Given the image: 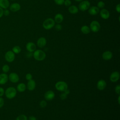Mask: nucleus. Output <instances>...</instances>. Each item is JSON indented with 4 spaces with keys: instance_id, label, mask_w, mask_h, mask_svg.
Returning a JSON list of instances; mask_svg holds the SVG:
<instances>
[{
    "instance_id": "f257e3e1",
    "label": "nucleus",
    "mask_w": 120,
    "mask_h": 120,
    "mask_svg": "<svg viewBox=\"0 0 120 120\" xmlns=\"http://www.w3.org/2000/svg\"><path fill=\"white\" fill-rule=\"evenodd\" d=\"M17 94L16 89L13 87H9L5 91L4 94L6 98L9 99H11L14 98Z\"/></svg>"
},
{
    "instance_id": "f03ea898",
    "label": "nucleus",
    "mask_w": 120,
    "mask_h": 120,
    "mask_svg": "<svg viewBox=\"0 0 120 120\" xmlns=\"http://www.w3.org/2000/svg\"><path fill=\"white\" fill-rule=\"evenodd\" d=\"M34 58L38 61H42L46 58V54L41 50H36L33 53Z\"/></svg>"
},
{
    "instance_id": "7ed1b4c3",
    "label": "nucleus",
    "mask_w": 120,
    "mask_h": 120,
    "mask_svg": "<svg viewBox=\"0 0 120 120\" xmlns=\"http://www.w3.org/2000/svg\"><path fill=\"white\" fill-rule=\"evenodd\" d=\"M55 23V22L53 19L48 18L44 21L43 23V26L45 30H50L54 26Z\"/></svg>"
},
{
    "instance_id": "20e7f679",
    "label": "nucleus",
    "mask_w": 120,
    "mask_h": 120,
    "mask_svg": "<svg viewBox=\"0 0 120 120\" xmlns=\"http://www.w3.org/2000/svg\"><path fill=\"white\" fill-rule=\"evenodd\" d=\"M55 89L60 91L63 92L66 89H68V85L64 81H59L55 84Z\"/></svg>"
},
{
    "instance_id": "39448f33",
    "label": "nucleus",
    "mask_w": 120,
    "mask_h": 120,
    "mask_svg": "<svg viewBox=\"0 0 120 120\" xmlns=\"http://www.w3.org/2000/svg\"><path fill=\"white\" fill-rule=\"evenodd\" d=\"M90 30L93 32H97L100 29V25L98 22L94 20L90 23Z\"/></svg>"
},
{
    "instance_id": "423d86ee",
    "label": "nucleus",
    "mask_w": 120,
    "mask_h": 120,
    "mask_svg": "<svg viewBox=\"0 0 120 120\" xmlns=\"http://www.w3.org/2000/svg\"><path fill=\"white\" fill-rule=\"evenodd\" d=\"M90 5V2L88 0H82L79 4L78 8L81 11H85L89 8Z\"/></svg>"
},
{
    "instance_id": "0eeeda50",
    "label": "nucleus",
    "mask_w": 120,
    "mask_h": 120,
    "mask_svg": "<svg viewBox=\"0 0 120 120\" xmlns=\"http://www.w3.org/2000/svg\"><path fill=\"white\" fill-rule=\"evenodd\" d=\"M5 59L8 62H12L15 59V54L12 51H8L5 54Z\"/></svg>"
},
{
    "instance_id": "6e6552de",
    "label": "nucleus",
    "mask_w": 120,
    "mask_h": 120,
    "mask_svg": "<svg viewBox=\"0 0 120 120\" xmlns=\"http://www.w3.org/2000/svg\"><path fill=\"white\" fill-rule=\"evenodd\" d=\"M8 77V80L13 82V83H16L19 80V75L15 72H12L9 74Z\"/></svg>"
},
{
    "instance_id": "1a4fd4ad",
    "label": "nucleus",
    "mask_w": 120,
    "mask_h": 120,
    "mask_svg": "<svg viewBox=\"0 0 120 120\" xmlns=\"http://www.w3.org/2000/svg\"><path fill=\"white\" fill-rule=\"evenodd\" d=\"M55 97L54 92L51 90H48L45 92L44 94V98L45 100L48 101H51Z\"/></svg>"
},
{
    "instance_id": "9d476101",
    "label": "nucleus",
    "mask_w": 120,
    "mask_h": 120,
    "mask_svg": "<svg viewBox=\"0 0 120 120\" xmlns=\"http://www.w3.org/2000/svg\"><path fill=\"white\" fill-rule=\"evenodd\" d=\"M120 79V73L118 71H114L110 75V80L112 82H115Z\"/></svg>"
},
{
    "instance_id": "9b49d317",
    "label": "nucleus",
    "mask_w": 120,
    "mask_h": 120,
    "mask_svg": "<svg viewBox=\"0 0 120 120\" xmlns=\"http://www.w3.org/2000/svg\"><path fill=\"white\" fill-rule=\"evenodd\" d=\"M106 86V82L103 79L99 80L97 82V89L99 90H104Z\"/></svg>"
},
{
    "instance_id": "f8f14e48",
    "label": "nucleus",
    "mask_w": 120,
    "mask_h": 120,
    "mask_svg": "<svg viewBox=\"0 0 120 120\" xmlns=\"http://www.w3.org/2000/svg\"><path fill=\"white\" fill-rule=\"evenodd\" d=\"M99 12L100 16L103 19H107L110 17V13L106 9L102 8Z\"/></svg>"
},
{
    "instance_id": "ddd939ff",
    "label": "nucleus",
    "mask_w": 120,
    "mask_h": 120,
    "mask_svg": "<svg viewBox=\"0 0 120 120\" xmlns=\"http://www.w3.org/2000/svg\"><path fill=\"white\" fill-rule=\"evenodd\" d=\"M36 84L35 81L34 80L31 79L28 81L26 87L29 90L32 91L34 90H35L36 88Z\"/></svg>"
},
{
    "instance_id": "4468645a",
    "label": "nucleus",
    "mask_w": 120,
    "mask_h": 120,
    "mask_svg": "<svg viewBox=\"0 0 120 120\" xmlns=\"http://www.w3.org/2000/svg\"><path fill=\"white\" fill-rule=\"evenodd\" d=\"M112 53L111 51H106L103 53L102 57L103 59L105 60H109L112 58Z\"/></svg>"
},
{
    "instance_id": "2eb2a0df",
    "label": "nucleus",
    "mask_w": 120,
    "mask_h": 120,
    "mask_svg": "<svg viewBox=\"0 0 120 120\" xmlns=\"http://www.w3.org/2000/svg\"><path fill=\"white\" fill-rule=\"evenodd\" d=\"M26 48L28 52H33L36 50V45L34 43L30 42L27 43Z\"/></svg>"
},
{
    "instance_id": "dca6fc26",
    "label": "nucleus",
    "mask_w": 120,
    "mask_h": 120,
    "mask_svg": "<svg viewBox=\"0 0 120 120\" xmlns=\"http://www.w3.org/2000/svg\"><path fill=\"white\" fill-rule=\"evenodd\" d=\"M37 45L39 47V48H43L46 44V39L44 37H40L39 38L37 42Z\"/></svg>"
},
{
    "instance_id": "f3484780",
    "label": "nucleus",
    "mask_w": 120,
    "mask_h": 120,
    "mask_svg": "<svg viewBox=\"0 0 120 120\" xmlns=\"http://www.w3.org/2000/svg\"><path fill=\"white\" fill-rule=\"evenodd\" d=\"M99 12V9L96 6H92L90 7L88 10L89 13L91 15H95Z\"/></svg>"
},
{
    "instance_id": "a211bd4d",
    "label": "nucleus",
    "mask_w": 120,
    "mask_h": 120,
    "mask_svg": "<svg viewBox=\"0 0 120 120\" xmlns=\"http://www.w3.org/2000/svg\"><path fill=\"white\" fill-rule=\"evenodd\" d=\"M8 80V75L6 73L0 74V84L4 85L6 84Z\"/></svg>"
},
{
    "instance_id": "6ab92c4d",
    "label": "nucleus",
    "mask_w": 120,
    "mask_h": 120,
    "mask_svg": "<svg viewBox=\"0 0 120 120\" xmlns=\"http://www.w3.org/2000/svg\"><path fill=\"white\" fill-rule=\"evenodd\" d=\"M10 10L14 12H17L21 8L20 5L18 3H14L9 6Z\"/></svg>"
},
{
    "instance_id": "aec40b11",
    "label": "nucleus",
    "mask_w": 120,
    "mask_h": 120,
    "mask_svg": "<svg viewBox=\"0 0 120 120\" xmlns=\"http://www.w3.org/2000/svg\"><path fill=\"white\" fill-rule=\"evenodd\" d=\"M64 19V17L61 14H57L54 16V21L57 23H60Z\"/></svg>"
},
{
    "instance_id": "412c9836",
    "label": "nucleus",
    "mask_w": 120,
    "mask_h": 120,
    "mask_svg": "<svg viewBox=\"0 0 120 120\" xmlns=\"http://www.w3.org/2000/svg\"><path fill=\"white\" fill-rule=\"evenodd\" d=\"M8 0H0V7L3 9H7L9 7Z\"/></svg>"
},
{
    "instance_id": "4be33fe9",
    "label": "nucleus",
    "mask_w": 120,
    "mask_h": 120,
    "mask_svg": "<svg viewBox=\"0 0 120 120\" xmlns=\"http://www.w3.org/2000/svg\"><path fill=\"white\" fill-rule=\"evenodd\" d=\"M16 89L18 91L20 92H23L26 89V85L24 83H20L17 85Z\"/></svg>"
},
{
    "instance_id": "5701e85b",
    "label": "nucleus",
    "mask_w": 120,
    "mask_h": 120,
    "mask_svg": "<svg viewBox=\"0 0 120 120\" xmlns=\"http://www.w3.org/2000/svg\"><path fill=\"white\" fill-rule=\"evenodd\" d=\"M68 11L70 13L72 14H75L78 12V8L75 5L70 6L68 8Z\"/></svg>"
},
{
    "instance_id": "b1692460",
    "label": "nucleus",
    "mask_w": 120,
    "mask_h": 120,
    "mask_svg": "<svg viewBox=\"0 0 120 120\" xmlns=\"http://www.w3.org/2000/svg\"><path fill=\"white\" fill-rule=\"evenodd\" d=\"M81 31L84 34H88L90 32V27L87 25H83L81 27Z\"/></svg>"
},
{
    "instance_id": "393cba45",
    "label": "nucleus",
    "mask_w": 120,
    "mask_h": 120,
    "mask_svg": "<svg viewBox=\"0 0 120 120\" xmlns=\"http://www.w3.org/2000/svg\"><path fill=\"white\" fill-rule=\"evenodd\" d=\"M12 51L15 54H18L21 51V48L19 46L15 45L12 48Z\"/></svg>"
},
{
    "instance_id": "a878e982",
    "label": "nucleus",
    "mask_w": 120,
    "mask_h": 120,
    "mask_svg": "<svg viewBox=\"0 0 120 120\" xmlns=\"http://www.w3.org/2000/svg\"><path fill=\"white\" fill-rule=\"evenodd\" d=\"M15 120H28V118L25 114H20L16 118Z\"/></svg>"
},
{
    "instance_id": "bb28decb",
    "label": "nucleus",
    "mask_w": 120,
    "mask_h": 120,
    "mask_svg": "<svg viewBox=\"0 0 120 120\" xmlns=\"http://www.w3.org/2000/svg\"><path fill=\"white\" fill-rule=\"evenodd\" d=\"M10 68L7 64L4 65L2 67V70L4 73H7L9 71Z\"/></svg>"
},
{
    "instance_id": "cd10ccee",
    "label": "nucleus",
    "mask_w": 120,
    "mask_h": 120,
    "mask_svg": "<svg viewBox=\"0 0 120 120\" xmlns=\"http://www.w3.org/2000/svg\"><path fill=\"white\" fill-rule=\"evenodd\" d=\"M105 6V3L103 1H99L97 4V7L99 8H103Z\"/></svg>"
},
{
    "instance_id": "c85d7f7f",
    "label": "nucleus",
    "mask_w": 120,
    "mask_h": 120,
    "mask_svg": "<svg viewBox=\"0 0 120 120\" xmlns=\"http://www.w3.org/2000/svg\"><path fill=\"white\" fill-rule=\"evenodd\" d=\"M46 105H47V102L45 100H41L39 103V106L41 108H45L46 106Z\"/></svg>"
},
{
    "instance_id": "c756f323",
    "label": "nucleus",
    "mask_w": 120,
    "mask_h": 120,
    "mask_svg": "<svg viewBox=\"0 0 120 120\" xmlns=\"http://www.w3.org/2000/svg\"><path fill=\"white\" fill-rule=\"evenodd\" d=\"M55 29L57 31H60L62 29V26L60 23H57L56 25H54Z\"/></svg>"
},
{
    "instance_id": "7c9ffc66",
    "label": "nucleus",
    "mask_w": 120,
    "mask_h": 120,
    "mask_svg": "<svg viewBox=\"0 0 120 120\" xmlns=\"http://www.w3.org/2000/svg\"><path fill=\"white\" fill-rule=\"evenodd\" d=\"M115 92L116 93L118 94V95H120V85H117L115 87Z\"/></svg>"
},
{
    "instance_id": "2f4dec72",
    "label": "nucleus",
    "mask_w": 120,
    "mask_h": 120,
    "mask_svg": "<svg viewBox=\"0 0 120 120\" xmlns=\"http://www.w3.org/2000/svg\"><path fill=\"white\" fill-rule=\"evenodd\" d=\"M55 3L58 5H62L64 4V0H54Z\"/></svg>"
},
{
    "instance_id": "473e14b6",
    "label": "nucleus",
    "mask_w": 120,
    "mask_h": 120,
    "mask_svg": "<svg viewBox=\"0 0 120 120\" xmlns=\"http://www.w3.org/2000/svg\"><path fill=\"white\" fill-rule=\"evenodd\" d=\"M25 78L28 81L31 80V79H32V75L31 74L28 73L25 75Z\"/></svg>"
},
{
    "instance_id": "72a5a7b5",
    "label": "nucleus",
    "mask_w": 120,
    "mask_h": 120,
    "mask_svg": "<svg viewBox=\"0 0 120 120\" xmlns=\"http://www.w3.org/2000/svg\"><path fill=\"white\" fill-rule=\"evenodd\" d=\"M64 4L66 7L70 6L71 5V1L70 0H64Z\"/></svg>"
},
{
    "instance_id": "f704fd0d",
    "label": "nucleus",
    "mask_w": 120,
    "mask_h": 120,
    "mask_svg": "<svg viewBox=\"0 0 120 120\" xmlns=\"http://www.w3.org/2000/svg\"><path fill=\"white\" fill-rule=\"evenodd\" d=\"M60 98L61 100H65L67 98V95L64 92L61 93L60 95Z\"/></svg>"
},
{
    "instance_id": "c9c22d12",
    "label": "nucleus",
    "mask_w": 120,
    "mask_h": 120,
    "mask_svg": "<svg viewBox=\"0 0 120 120\" xmlns=\"http://www.w3.org/2000/svg\"><path fill=\"white\" fill-rule=\"evenodd\" d=\"M4 104V100L2 98V97H0V108L2 107Z\"/></svg>"
},
{
    "instance_id": "e433bc0d",
    "label": "nucleus",
    "mask_w": 120,
    "mask_h": 120,
    "mask_svg": "<svg viewBox=\"0 0 120 120\" xmlns=\"http://www.w3.org/2000/svg\"><path fill=\"white\" fill-rule=\"evenodd\" d=\"M5 93V90L2 87H0V97H2Z\"/></svg>"
},
{
    "instance_id": "4c0bfd02",
    "label": "nucleus",
    "mask_w": 120,
    "mask_h": 120,
    "mask_svg": "<svg viewBox=\"0 0 120 120\" xmlns=\"http://www.w3.org/2000/svg\"><path fill=\"white\" fill-rule=\"evenodd\" d=\"M9 13V11L7 9H5V10H3V15H4L5 16L8 15Z\"/></svg>"
},
{
    "instance_id": "58836bf2",
    "label": "nucleus",
    "mask_w": 120,
    "mask_h": 120,
    "mask_svg": "<svg viewBox=\"0 0 120 120\" xmlns=\"http://www.w3.org/2000/svg\"><path fill=\"white\" fill-rule=\"evenodd\" d=\"M115 9L116 10V11L120 13V4H118L116 6V8H115Z\"/></svg>"
},
{
    "instance_id": "ea45409f",
    "label": "nucleus",
    "mask_w": 120,
    "mask_h": 120,
    "mask_svg": "<svg viewBox=\"0 0 120 120\" xmlns=\"http://www.w3.org/2000/svg\"><path fill=\"white\" fill-rule=\"evenodd\" d=\"M28 120H37V119L34 116H30L29 117Z\"/></svg>"
},
{
    "instance_id": "a19ab883",
    "label": "nucleus",
    "mask_w": 120,
    "mask_h": 120,
    "mask_svg": "<svg viewBox=\"0 0 120 120\" xmlns=\"http://www.w3.org/2000/svg\"><path fill=\"white\" fill-rule=\"evenodd\" d=\"M3 15V9L0 7V18Z\"/></svg>"
},
{
    "instance_id": "79ce46f5",
    "label": "nucleus",
    "mask_w": 120,
    "mask_h": 120,
    "mask_svg": "<svg viewBox=\"0 0 120 120\" xmlns=\"http://www.w3.org/2000/svg\"><path fill=\"white\" fill-rule=\"evenodd\" d=\"M28 57V58H30V57H31L32 56H33V53L32 52H29L28 53H27V54L26 55Z\"/></svg>"
},
{
    "instance_id": "37998d69",
    "label": "nucleus",
    "mask_w": 120,
    "mask_h": 120,
    "mask_svg": "<svg viewBox=\"0 0 120 120\" xmlns=\"http://www.w3.org/2000/svg\"><path fill=\"white\" fill-rule=\"evenodd\" d=\"M65 94H66L67 95H68L69 93H70V90L68 89H66L65 91H63Z\"/></svg>"
},
{
    "instance_id": "c03bdc74",
    "label": "nucleus",
    "mask_w": 120,
    "mask_h": 120,
    "mask_svg": "<svg viewBox=\"0 0 120 120\" xmlns=\"http://www.w3.org/2000/svg\"><path fill=\"white\" fill-rule=\"evenodd\" d=\"M118 103L119 104H120V96L119 95V96H118Z\"/></svg>"
},
{
    "instance_id": "a18cd8bd",
    "label": "nucleus",
    "mask_w": 120,
    "mask_h": 120,
    "mask_svg": "<svg viewBox=\"0 0 120 120\" xmlns=\"http://www.w3.org/2000/svg\"><path fill=\"white\" fill-rule=\"evenodd\" d=\"M75 0L76 1H77V2H80V1H82L83 0Z\"/></svg>"
},
{
    "instance_id": "49530a36",
    "label": "nucleus",
    "mask_w": 120,
    "mask_h": 120,
    "mask_svg": "<svg viewBox=\"0 0 120 120\" xmlns=\"http://www.w3.org/2000/svg\"></svg>"
}]
</instances>
